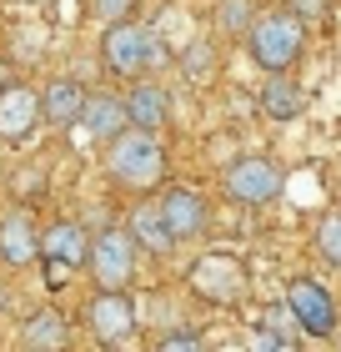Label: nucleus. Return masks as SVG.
Instances as JSON below:
<instances>
[{
    "label": "nucleus",
    "mask_w": 341,
    "mask_h": 352,
    "mask_svg": "<svg viewBox=\"0 0 341 352\" xmlns=\"http://www.w3.org/2000/svg\"><path fill=\"white\" fill-rule=\"evenodd\" d=\"M181 71H186V81H196V86H206L211 76H216V51H211L206 36H196V41L181 51Z\"/></svg>",
    "instance_id": "19"
},
{
    "label": "nucleus",
    "mask_w": 341,
    "mask_h": 352,
    "mask_svg": "<svg viewBox=\"0 0 341 352\" xmlns=\"http://www.w3.org/2000/svg\"><path fill=\"white\" fill-rule=\"evenodd\" d=\"M126 116H131L136 131L161 136V126L171 121V96H166V86H156V81H136L131 91H126Z\"/></svg>",
    "instance_id": "15"
},
{
    "label": "nucleus",
    "mask_w": 341,
    "mask_h": 352,
    "mask_svg": "<svg viewBox=\"0 0 341 352\" xmlns=\"http://www.w3.org/2000/svg\"><path fill=\"white\" fill-rule=\"evenodd\" d=\"M106 176L121 191H156L161 182H166V151H161V136L126 126V131L106 146Z\"/></svg>",
    "instance_id": "1"
},
{
    "label": "nucleus",
    "mask_w": 341,
    "mask_h": 352,
    "mask_svg": "<svg viewBox=\"0 0 341 352\" xmlns=\"http://www.w3.org/2000/svg\"><path fill=\"white\" fill-rule=\"evenodd\" d=\"M40 121V91H30L21 81H10L0 91V141H10V146H21V141L36 136Z\"/></svg>",
    "instance_id": "10"
},
{
    "label": "nucleus",
    "mask_w": 341,
    "mask_h": 352,
    "mask_svg": "<svg viewBox=\"0 0 341 352\" xmlns=\"http://www.w3.org/2000/svg\"><path fill=\"white\" fill-rule=\"evenodd\" d=\"M246 45H251V60L261 71L286 76L301 60V51H306V21H301V15H291L286 6L281 10H266V15H256Z\"/></svg>",
    "instance_id": "2"
},
{
    "label": "nucleus",
    "mask_w": 341,
    "mask_h": 352,
    "mask_svg": "<svg viewBox=\"0 0 341 352\" xmlns=\"http://www.w3.org/2000/svg\"><path fill=\"white\" fill-rule=\"evenodd\" d=\"M261 111L271 121H296L306 111V91L291 81V76H271V81L261 86Z\"/></svg>",
    "instance_id": "18"
},
{
    "label": "nucleus",
    "mask_w": 341,
    "mask_h": 352,
    "mask_svg": "<svg viewBox=\"0 0 341 352\" xmlns=\"http://www.w3.org/2000/svg\"><path fill=\"white\" fill-rule=\"evenodd\" d=\"M80 111H86V86L80 81H51L40 91V121L66 131V126H80Z\"/></svg>",
    "instance_id": "16"
},
{
    "label": "nucleus",
    "mask_w": 341,
    "mask_h": 352,
    "mask_svg": "<svg viewBox=\"0 0 341 352\" xmlns=\"http://www.w3.org/2000/svg\"><path fill=\"white\" fill-rule=\"evenodd\" d=\"M221 191H226V201L246 206V212H261V206H271L286 191V176H281V166H276L271 156H241V162L226 166Z\"/></svg>",
    "instance_id": "5"
},
{
    "label": "nucleus",
    "mask_w": 341,
    "mask_h": 352,
    "mask_svg": "<svg viewBox=\"0 0 341 352\" xmlns=\"http://www.w3.org/2000/svg\"><path fill=\"white\" fill-rule=\"evenodd\" d=\"M21 342H25V352H66V347H71V322H66V312H56V307L30 312L25 327H21Z\"/></svg>",
    "instance_id": "17"
},
{
    "label": "nucleus",
    "mask_w": 341,
    "mask_h": 352,
    "mask_svg": "<svg viewBox=\"0 0 341 352\" xmlns=\"http://www.w3.org/2000/svg\"><path fill=\"white\" fill-rule=\"evenodd\" d=\"M311 242H316V252H321V262L341 267V212H327V217L316 221Z\"/></svg>",
    "instance_id": "21"
},
{
    "label": "nucleus",
    "mask_w": 341,
    "mask_h": 352,
    "mask_svg": "<svg viewBox=\"0 0 341 352\" xmlns=\"http://www.w3.org/2000/svg\"><path fill=\"white\" fill-rule=\"evenodd\" d=\"M286 10L306 21V15H321V10H327V0H286Z\"/></svg>",
    "instance_id": "26"
},
{
    "label": "nucleus",
    "mask_w": 341,
    "mask_h": 352,
    "mask_svg": "<svg viewBox=\"0 0 341 352\" xmlns=\"http://www.w3.org/2000/svg\"><path fill=\"white\" fill-rule=\"evenodd\" d=\"M266 327H271L286 347H296V332H301V327H296V317H291L286 302H281V307H266Z\"/></svg>",
    "instance_id": "22"
},
{
    "label": "nucleus",
    "mask_w": 341,
    "mask_h": 352,
    "mask_svg": "<svg viewBox=\"0 0 341 352\" xmlns=\"http://www.w3.org/2000/svg\"><path fill=\"white\" fill-rule=\"evenodd\" d=\"M126 232H131L136 247L151 252V257H171V252H176V236L166 232V217H161V201H156V197H141V201L131 206Z\"/></svg>",
    "instance_id": "14"
},
{
    "label": "nucleus",
    "mask_w": 341,
    "mask_h": 352,
    "mask_svg": "<svg viewBox=\"0 0 341 352\" xmlns=\"http://www.w3.org/2000/svg\"><path fill=\"white\" fill-rule=\"evenodd\" d=\"M336 342H341V332H336Z\"/></svg>",
    "instance_id": "28"
},
{
    "label": "nucleus",
    "mask_w": 341,
    "mask_h": 352,
    "mask_svg": "<svg viewBox=\"0 0 341 352\" xmlns=\"http://www.w3.org/2000/svg\"><path fill=\"white\" fill-rule=\"evenodd\" d=\"M186 282H191V292H196L201 302L226 307V302H236L241 292H246V267H241V257H231V252H206V257L191 262Z\"/></svg>",
    "instance_id": "6"
},
{
    "label": "nucleus",
    "mask_w": 341,
    "mask_h": 352,
    "mask_svg": "<svg viewBox=\"0 0 341 352\" xmlns=\"http://www.w3.org/2000/svg\"><path fill=\"white\" fill-rule=\"evenodd\" d=\"M216 25L226 30V36H251L256 6H251V0H221V6H216Z\"/></svg>",
    "instance_id": "20"
},
{
    "label": "nucleus",
    "mask_w": 341,
    "mask_h": 352,
    "mask_svg": "<svg viewBox=\"0 0 341 352\" xmlns=\"http://www.w3.org/2000/svg\"><path fill=\"white\" fill-rule=\"evenodd\" d=\"M91 10L101 15L106 25H121V21H136V0H91Z\"/></svg>",
    "instance_id": "23"
},
{
    "label": "nucleus",
    "mask_w": 341,
    "mask_h": 352,
    "mask_svg": "<svg viewBox=\"0 0 341 352\" xmlns=\"http://www.w3.org/2000/svg\"><path fill=\"white\" fill-rule=\"evenodd\" d=\"M126 126H131V116H126V96L116 91H86V111H80V131H86L91 141H116Z\"/></svg>",
    "instance_id": "13"
},
{
    "label": "nucleus",
    "mask_w": 341,
    "mask_h": 352,
    "mask_svg": "<svg viewBox=\"0 0 341 352\" xmlns=\"http://www.w3.org/2000/svg\"><path fill=\"white\" fill-rule=\"evenodd\" d=\"M161 45H156V30H145L141 21H121V25H106L101 36V66L116 76V81H131V76H145L156 66Z\"/></svg>",
    "instance_id": "4"
},
{
    "label": "nucleus",
    "mask_w": 341,
    "mask_h": 352,
    "mask_svg": "<svg viewBox=\"0 0 341 352\" xmlns=\"http://www.w3.org/2000/svg\"><path fill=\"white\" fill-rule=\"evenodd\" d=\"M161 217H166V232L176 236V247L181 242H196V236L211 227V206L201 191H191V186H161Z\"/></svg>",
    "instance_id": "9"
},
{
    "label": "nucleus",
    "mask_w": 341,
    "mask_h": 352,
    "mask_svg": "<svg viewBox=\"0 0 341 352\" xmlns=\"http://www.w3.org/2000/svg\"><path fill=\"white\" fill-rule=\"evenodd\" d=\"M86 327H91V338L106 342V347L131 342L136 332H141L136 297H131V292H95V297L86 302Z\"/></svg>",
    "instance_id": "8"
},
{
    "label": "nucleus",
    "mask_w": 341,
    "mask_h": 352,
    "mask_svg": "<svg viewBox=\"0 0 341 352\" xmlns=\"http://www.w3.org/2000/svg\"><path fill=\"white\" fill-rule=\"evenodd\" d=\"M40 257V227L30 221V212H5L0 217V267H10V272H21Z\"/></svg>",
    "instance_id": "12"
},
{
    "label": "nucleus",
    "mask_w": 341,
    "mask_h": 352,
    "mask_svg": "<svg viewBox=\"0 0 341 352\" xmlns=\"http://www.w3.org/2000/svg\"><path fill=\"white\" fill-rule=\"evenodd\" d=\"M156 352H206V342L196 332H166V338L156 342Z\"/></svg>",
    "instance_id": "25"
},
{
    "label": "nucleus",
    "mask_w": 341,
    "mask_h": 352,
    "mask_svg": "<svg viewBox=\"0 0 341 352\" xmlns=\"http://www.w3.org/2000/svg\"><path fill=\"white\" fill-rule=\"evenodd\" d=\"M86 252H91V236H86L80 221H51V227H40V262H45V272L86 267Z\"/></svg>",
    "instance_id": "11"
},
{
    "label": "nucleus",
    "mask_w": 341,
    "mask_h": 352,
    "mask_svg": "<svg viewBox=\"0 0 341 352\" xmlns=\"http://www.w3.org/2000/svg\"><path fill=\"white\" fill-rule=\"evenodd\" d=\"M246 352H291V347L276 338L266 322H256V327H251V338H246Z\"/></svg>",
    "instance_id": "24"
},
{
    "label": "nucleus",
    "mask_w": 341,
    "mask_h": 352,
    "mask_svg": "<svg viewBox=\"0 0 341 352\" xmlns=\"http://www.w3.org/2000/svg\"><path fill=\"white\" fill-rule=\"evenodd\" d=\"M286 307H291V317H296V327L306 332V338H336L341 332V307H336V297L327 292L321 282H311V277H296L286 287Z\"/></svg>",
    "instance_id": "7"
},
{
    "label": "nucleus",
    "mask_w": 341,
    "mask_h": 352,
    "mask_svg": "<svg viewBox=\"0 0 341 352\" xmlns=\"http://www.w3.org/2000/svg\"><path fill=\"white\" fill-rule=\"evenodd\" d=\"M136 257H141V247H136V236L126 232V221H121V227L95 232L91 236V252H86V267H91L95 292H131Z\"/></svg>",
    "instance_id": "3"
},
{
    "label": "nucleus",
    "mask_w": 341,
    "mask_h": 352,
    "mask_svg": "<svg viewBox=\"0 0 341 352\" xmlns=\"http://www.w3.org/2000/svg\"><path fill=\"white\" fill-rule=\"evenodd\" d=\"M5 302H10V297H5V287H0V312H5Z\"/></svg>",
    "instance_id": "27"
}]
</instances>
